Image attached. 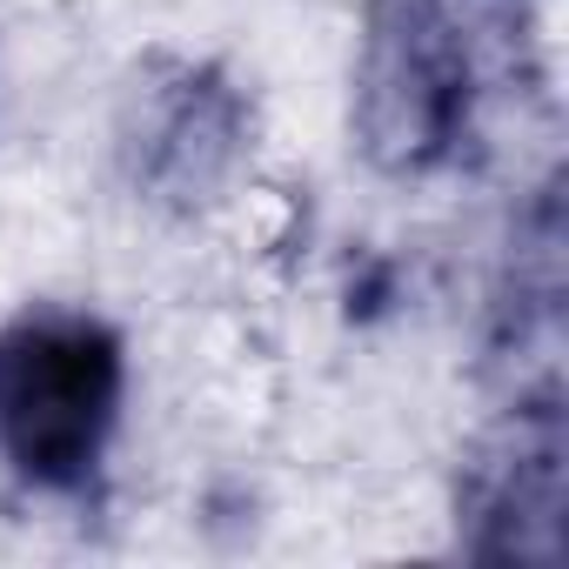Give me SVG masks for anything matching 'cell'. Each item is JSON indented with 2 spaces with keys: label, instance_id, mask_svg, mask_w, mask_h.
Segmentation results:
<instances>
[{
  "label": "cell",
  "instance_id": "6da1fadb",
  "mask_svg": "<svg viewBox=\"0 0 569 569\" xmlns=\"http://www.w3.org/2000/svg\"><path fill=\"white\" fill-rule=\"evenodd\" d=\"M489 0H369L349 68V141L389 181L449 174L482 141L496 94Z\"/></svg>",
  "mask_w": 569,
  "mask_h": 569
},
{
  "label": "cell",
  "instance_id": "277c9868",
  "mask_svg": "<svg viewBox=\"0 0 569 569\" xmlns=\"http://www.w3.org/2000/svg\"><path fill=\"white\" fill-rule=\"evenodd\" d=\"M569 429L562 389H516V402L469 442L456 469V549L469 562H562Z\"/></svg>",
  "mask_w": 569,
  "mask_h": 569
},
{
  "label": "cell",
  "instance_id": "7a4b0ae2",
  "mask_svg": "<svg viewBox=\"0 0 569 569\" xmlns=\"http://www.w3.org/2000/svg\"><path fill=\"white\" fill-rule=\"evenodd\" d=\"M128 402V342L94 309L34 302L0 322V462L41 496H88Z\"/></svg>",
  "mask_w": 569,
  "mask_h": 569
},
{
  "label": "cell",
  "instance_id": "3957f363",
  "mask_svg": "<svg viewBox=\"0 0 569 569\" xmlns=\"http://www.w3.org/2000/svg\"><path fill=\"white\" fill-rule=\"evenodd\" d=\"M254 148L248 88L201 54H148L114 108V174L154 214H208Z\"/></svg>",
  "mask_w": 569,
  "mask_h": 569
}]
</instances>
